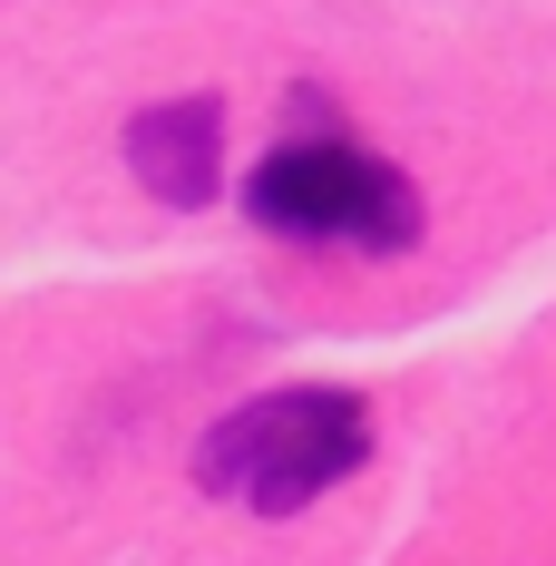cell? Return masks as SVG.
Listing matches in <instances>:
<instances>
[{
	"label": "cell",
	"instance_id": "1",
	"mask_svg": "<svg viewBox=\"0 0 556 566\" xmlns=\"http://www.w3.org/2000/svg\"><path fill=\"white\" fill-rule=\"evenodd\" d=\"M361 459H371V400L333 391V381H293V391L234 400L196 440V489L254 517H293L323 489H342Z\"/></svg>",
	"mask_w": 556,
	"mask_h": 566
},
{
	"label": "cell",
	"instance_id": "2",
	"mask_svg": "<svg viewBox=\"0 0 556 566\" xmlns=\"http://www.w3.org/2000/svg\"><path fill=\"white\" fill-rule=\"evenodd\" d=\"M244 216L293 244H361V254H410L420 244V186L352 147V137H293L244 176Z\"/></svg>",
	"mask_w": 556,
	"mask_h": 566
},
{
	"label": "cell",
	"instance_id": "3",
	"mask_svg": "<svg viewBox=\"0 0 556 566\" xmlns=\"http://www.w3.org/2000/svg\"><path fill=\"white\" fill-rule=\"evenodd\" d=\"M127 167L157 206H216L224 186V108L196 88V98H157V108L127 117Z\"/></svg>",
	"mask_w": 556,
	"mask_h": 566
}]
</instances>
